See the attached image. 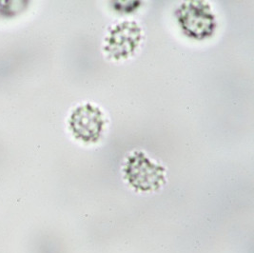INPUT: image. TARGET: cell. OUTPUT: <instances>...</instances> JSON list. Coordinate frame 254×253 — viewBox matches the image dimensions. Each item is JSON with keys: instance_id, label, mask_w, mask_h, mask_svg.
<instances>
[{"instance_id": "1", "label": "cell", "mask_w": 254, "mask_h": 253, "mask_svg": "<svg viewBox=\"0 0 254 253\" xmlns=\"http://www.w3.org/2000/svg\"><path fill=\"white\" fill-rule=\"evenodd\" d=\"M177 17L187 35L195 38L209 36L215 28L214 16L205 2H185L178 9Z\"/></svg>"}, {"instance_id": "2", "label": "cell", "mask_w": 254, "mask_h": 253, "mask_svg": "<svg viewBox=\"0 0 254 253\" xmlns=\"http://www.w3.org/2000/svg\"><path fill=\"white\" fill-rule=\"evenodd\" d=\"M69 126L77 138L85 142H93L103 131L104 115L91 104L80 106L70 115Z\"/></svg>"}, {"instance_id": "3", "label": "cell", "mask_w": 254, "mask_h": 253, "mask_svg": "<svg viewBox=\"0 0 254 253\" xmlns=\"http://www.w3.org/2000/svg\"><path fill=\"white\" fill-rule=\"evenodd\" d=\"M141 40V29L133 22L117 25L106 40L105 50L112 58H127Z\"/></svg>"}]
</instances>
